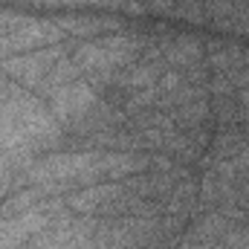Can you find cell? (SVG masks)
<instances>
[{"label": "cell", "mask_w": 249, "mask_h": 249, "mask_svg": "<svg viewBox=\"0 0 249 249\" xmlns=\"http://www.w3.org/2000/svg\"><path fill=\"white\" fill-rule=\"evenodd\" d=\"M148 32L154 35V44L168 70L186 72V70L206 64V38L188 35V32H171L165 26H151Z\"/></svg>", "instance_id": "obj_5"}, {"label": "cell", "mask_w": 249, "mask_h": 249, "mask_svg": "<svg viewBox=\"0 0 249 249\" xmlns=\"http://www.w3.org/2000/svg\"><path fill=\"white\" fill-rule=\"evenodd\" d=\"M64 212H67L64 194H53V197H44L32 212H23V214H18V217L3 220V223H0V249L23 247L32 235H38L50 220H55Z\"/></svg>", "instance_id": "obj_3"}, {"label": "cell", "mask_w": 249, "mask_h": 249, "mask_svg": "<svg viewBox=\"0 0 249 249\" xmlns=\"http://www.w3.org/2000/svg\"><path fill=\"white\" fill-rule=\"evenodd\" d=\"M249 145V133L241 124H232V127H214L212 130V139H209V148H206V157L200 160V165H214V162H226V160H235L244 148Z\"/></svg>", "instance_id": "obj_10"}, {"label": "cell", "mask_w": 249, "mask_h": 249, "mask_svg": "<svg viewBox=\"0 0 249 249\" xmlns=\"http://www.w3.org/2000/svg\"><path fill=\"white\" fill-rule=\"evenodd\" d=\"M162 214L165 217H174V220H180L186 226L200 214V188H197L194 174L177 180V186L171 188L168 197L162 200Z\"/></svg>", "instance_id": "obj_9"}, {"label": "cell", "mask_w": 249, "mask_h": 249, "mask_svg": "<svg viewBox=\"0 0 249 249\" xmlns=\"http://www.w3.org/2000/svg\"><path fill=\"white\" fill-rule=\"evenodd\" d=\"M23 87L18 84V81H12L6 72H0V102H6V99H12V96H18Z\"/></svg>", "instance_id": "obj_17"}, {"label": "cell", "mask_w": 249, "mask_h": 249, "mask_svg": "<svg viewBox=\"0 0 249 249\" xmlns=\"http://www.w3.org/2000/svg\"><path fill=\"white\" fill-rule=\"evenodd\" d=\"M96 102H99V93L84 78H78V81H72V84H67V87L47 96V107H50V113L55 116V122L61 124L64 130L72 122H78Z\"/></svg>", "instance_id": "obj_7"}, {"label": "cell", "mask_w": 249, "mask_h": 249, "mask_svg": "<svg viewBox=\"0 0 249 249\" xmlns=\"http://www.w3.org/2000/svg\"><path fill=\"white\" fill-rule=\"evenodd\" d=\"M235 165H238V174H241V180H244V186L249 188V145L235 157Z\"/></svg>", "instance_id": "obj_18"}, {"label": "cell", "mask_w": 249, "mask_h": 249, "mask_svg": "<svg viewBox=\"0 0 249 249\" xmlns=\"http://www.w3.org/2000/svg\"><path fill=\"white\" fill-rule=\"evenodd\" d=\"M81 78V70L75 67V61L70 58V53L64 55L61 61L55 64L50 72H47V78L35 87V93L41 96V99H47L50 93H55V90H61V87H67V84H72V81H78Z\"/></svg>", "instance_id": "obj_12"}, {"label": "cell", "mask_w": 249, "mask_h": 249, "mask_svg": "<svg viewBox=\"0 0 249 249\" xmlns=\"http://www.w3.org/2000/svg\"><path fill=\"white\" fill-rule=\"evenodd\" d=\"M64 41H67V35L61 32V26L55 23V18L53 20L50 18H32L29 23L0 35V61L23 55V53H32V50H41V47L64 44Z\"/></svg>", "instance_id": "obj_6"}, {"label": "cell", "mask_w": 249, "mask_h": 249, "mask_svg": "<svg viewBox=\"0 0 249 249\" xmlns=\"http://www.w3.org/2000/svg\"><path fill=\"white\" fill-rule=\"evenodd\" d=\"M64 127L38 93L23 87L18 96L0 102V151L32 148L38 157H47L53 151H64Z\"/></svg>", "instance_id": "obj_1"}, {"label": "cell", "mask_w": 249, "mask_h": 249, "mask_svg": "<svg viewBox=\"0 0 249 249\" xmlns=\"http://www.w3.org/2000/svg\"><path fill=\"white\" fill-rule=\"evenodd\" d=\"M212 105V127L238 124V93H209Z\"/></svg>", "instance_id": "obj_13"}, {"label": "cell", "mask_w": 249, "mask_h": 249, "mask_svg": "<svg viewBox=\"0 0 249 249\" xmlns=\"http://www.w3.org/2000/svg\"><path fill=\"white\" fill-rule=\"evenodd\" d=\"M220 249H249V226L247 223H235V226L226 232Z\"/></svg>", "instance_id": "obj_15"}, {"label": "cell", "mask_w": 249, "mask_h": 249, "mask_svg": "<svg viewBox=\"0 0 249 249\" xmlns=\"http://www.w3.org/2000/svg\"><path fill=\"white\" fill-rule=\"evenodd\" d=\"M55 23L61 26V32L75 41H90V38H99V35H113V32H122L124 20L119 18H110V15H61L55 18Z\"/></svg>", "instance_id": "obj_8"}, {"label": "cell", "mask_w": 249, "mask_h": 249, "mask_svg": "<svg viewBox=\"0 0 249 249\" xmlns=\"http://www.w3.org/2000/svg\"><path fill=\"white\" fill-rule=\"evenodd\" d=\"M177 249H212V247L197 244V241H188V238H180V247H177Z\"/></svg>", "instance_id": "obj_19"}, {"label": "cell", "mask_w": 249, "mask_h": 249, "mask_svg": "<svg viewBox=\"0 0 249 249\" xmlns=\"http://www.w3.org/2000/svg\"><path fill=\"white\" fill-rule=\"evenodd\" d=\"M206 67L209 72H241L249 67V47L232 41H206Z\"/></svg>", "instance_id": "obj_11"}, {"label": "cell", "mask_w": 249, "mask_h": 249, "mask_svg": "<svg viewBox=\"0 0 249 249\" xmlns=\"http://www.w3.org/2000/svg\"><path fill=\"white\" fill-rule=\"evenodd\" d=\"M151 41L154 35L148 29H122L113 35H99L90 41L70 44V58L81 70L84 81H102L113 75L116 70L133 64Z\"/></svg>", "instance_id": "obj_2"}, {"label": "cell", "mask_w": 249, "mask_h": 249, "mask_svg": "<svg viewBox=\"0 0 249 249\" xmlns=\"http://www.w3.org/2000/svg\"><path fill=\"white\" fill-rule=\"evenodd\" d=\"M67 53H70V41L53 44V47H41V50L23 53V55H15V58H3L0 61V72H6L12 81H18L20 87L35 93V87L47 78V72L61 61Z\"/></svg>", "instance_id": "obj_4"}, {"label": "cell", "mask_w": 249, "mask_h": 249, "mask_svg": "<svg viewBox=\"0 0 249 249\" xmlns=\"http://www.w3.org/2000/svg\"><path fill=\"white\" fill-rule=\"evenodd\" d=\"M206 20L217 29L235 26V0H206Z\"/></svg>", "instance_id": "obj_14"}, {"label": "cell", "mask_w": 249, "mask_h": 249, "mask_svg": "<svg viewBox=\"0 0 249 249\" xmlns=\"http://www.w3.org/2000/svg\"><path fill=\"white\" fill-rule=\"evenodd\" d=\"M29 20H32V15H20V12L0 9V35H3V32H12V29H18V26H23V23H29Z\"/></svg>", "instance_id": "obj_16"}]
</instances>
